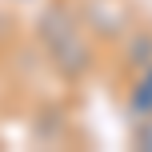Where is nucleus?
<instances>
[{
	"mask_svg": "<svg viewBox=\"0 0 152 152\" xmlns=\"http://www.w3.org/2000/svg\"><path fill=\"white\" fill-rule=\"evenodd\" d=\"M36 44L48 56L52 72L64 76L68 84H80L84 76H92L96 56H100L88 28L76 16V8H68L64 0H52L36 12Z\"/></svg>",
	"mask_w": 152,
	"mask_h": 152,
	"instance_id": "f257e3e1",
	"label": "nucleus"
},
{
	"mask_svg": "<svg viewBox=\"0 0 152 152\" xmlns=\"http://www.w3.org/2000/svg\"><path fill=\"white\" fill-rule=\"evenodd\" d=\"M76 16L88 28V36L104 44H120V36L132 28V12L124 8V0H80Z\"/></svg>",
	"mask_w": 152,
	"mask_h": 152,
	"instance_id": "f03ea898",
	"label": "nucleus"
},
{
	"mask_svg": "<svg viewBox=\"0 0 152 152\" xmlns=\"http://www.w3.org/2000/svg\"><path fill=\"white\" fill-rule=\"evenodd\" d=\"M152 64V28H136L132 24L128 32L120 36V68L124 72H140Z\"/></svg>",
	"mask_w": 152,
	"mask_h": 152,
	"instance_id": "7ed1b4c3",
	"label": "nucleus"
},
{
	"mask_svg": "<svg viewBox=\"0 0 152 152\" xmlns=\"http://www.w3.org/2000/svg\"><path fill=\"white\" fill-rule=\"evenodd\" d=\"M124 112H128V120L152 116V64L128 76V96H124Z\"/></svg>",
	"mask_w": 152,
	"mask_h": 152,
	"instance_id": "20e7f679",
	"label": "nucleus"
},
{
	"mask_svg": "<svg viewBox=\"0 0 152 152\" xmlns=\"http://www.w3.org/2000/svg\"><path fill=\"white\" fill-rule=\"evenodd\" d=\"M128 140L136 152H152V116H140V120H128Z\"/></svg>",
	"mask_w": 152,
	"mask_h": 152,
	"instance_id": "39448f33",
	"label": "nucleus"
}]
</instances>
